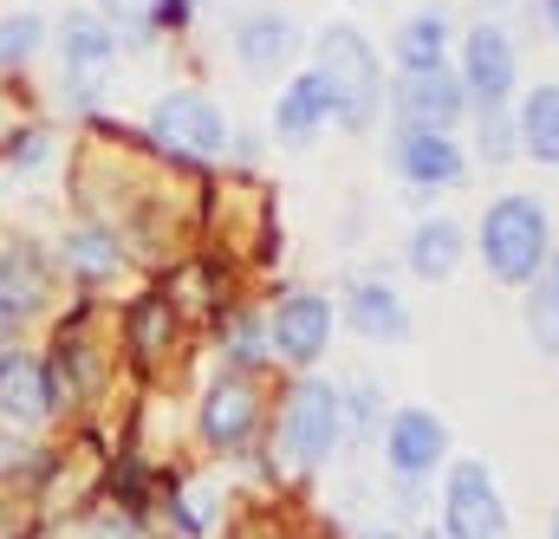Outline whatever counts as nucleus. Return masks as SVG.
Returning a JSON list of instances; mask_svg holds the SVG:
<instances>
[{"label": "nucleus", "mask_w": 559, "mask_h": 539, "mask_svg": "<svg viewBox=\"0 0 559 539\" xmlns=\"http://www.w3.org/2000/svg\"><path fill=\"white\" fill-rule=\"evenodd\" d=\"M514 124H508V118H495V111H481V156H488V163H501V156H508V149H514Z\"/></svg>", "instance_id": "28"}, {"label": "nucleus", "mask_w": 559, "mask_h": 539, "mask_svg": "<svg viewBox=\"0 0 559 539\" xmlns=\"http://www.w3.org/2000/svg\"><path fill=\"white\" fill-rule=\"evenodd\" d=\"M332 338V306L319 292H286L267 319V345H274L286 364H312Z\"/></svg>", "instance_id": "6"}, {"label": "nucleus", "mask_w": 559, "mask_h": 539, "mask_svg": "<svg viewBox=\"0 0 559 539\" xmlns=\"http://www.w3.org/2000/svg\"><path fill=\"white\" fill-rule=\"evenodd\" d=\"M222 351L241 358V364H254V358L267 351V338H261V325H254L248 312H235V319H222Z\"/></svg>", "instance_id": "25"}, {"label": "nucleus", "mask_w": 559, "mask_h": 539, "mask_svg": "<svg viewBox=\"0 0 559 539\" xmlns=\"http://www.w3.org/2000/svg\"><path fill=\"white\" fill-rule=\"evenodd\" d=\"M280 435H286V455L293 462H325L332 455V442L345 435V391H332V384H299L286 409H280Z\"/></svg>", "instance_id": "3"}, {"label": "nucleus", "mask_w": 559, "mask_h": 539, "mask_svg": "<svg viewBox=\"0 0 559 539\" xmlns=\"http://www.w3.org/2000/svg\"><path fill=\"white\" fill-rule=\"evenodd\" d=\"M554 292H559V267H554Z\"/></svg>", "instance_id": "34"}, {"label": "nucleus", "mask_w": 559, "mask_h": 539, "mask_svg": "<svg viewBox=\"0 0 559 539\" xmlns=\"http://www.w3.org/2000/svg\"><path fill=\"white\" fill-rule=\"evenodd\" d=\"M150 131L163 136L176 156H222L228 149V118L202 98V92H169L150 111Z\"/></svg>", "instance_id": "5"}, {"label": "nucleus", "mask_w": 559, "mask_h": 539, "mask_svg": "<svg viewBox=\"0 0 559 539\" xmlns=\"http://www.w3.org/2000/svg\"><path fill=\"white\" fill-rule=\"evenodd\" d=\"M39 39H46V20H39V13H13V20H0V65H20Z\"/></svg>", "instance_id": "23"}, {"label": "nucleus", "mask_w": 559, "mask_h": 539, "mask_svg": "<svg viewBox=\"0 0 559 539\" xmlns=\"http://www.w3.org/2000/svg\"><path fill=\"white\" fill-rule=\"evenodd\" d=\"M7 462H13V448H7V435H0V468H7Z\"/></svg>", "instance_id": "32"}, {"label": "nucleus", "mask_w": 559, "mask_h": 539, "mask_svg": "<svg viewBox=\"0 0 559 539\" xmlns=\"http://www.w3.org/2000/svg\"><path fill=\"white\" fill-rule=\"evenodd\" d=\"M345 312H352V325L365 332V338H378V345H397V338H411V306L384 286V279H352V292H345Z\"/></svg>", "instance_id": "11"}, {"label": "nucleus", "mask_w": 559, "mask_h": 539, "mask_svg": "<svg viewBox=\"0 0 559 539\" xmlns=\"http://www.w3.org/2000/svg\"><path fill=\"white\" fill-rule=\"evenodd\" d=\"M462 261V228L455 221H417V235H411V267L423 279H442V273H455Z\"/></svg>", "instance_id": "18"}, {"label": "nucleus", "mask_w": 559, "mask_h": 539, "mask_svg": "<svg viewBox=\"0 0 559 539\" xmlns=\"http://www.w3.org/2000/svg\"><path fill=\"white\" fill-rule=\"evenodd\" d=\"M176 520H182L189 534H202V527L215 520V501H209V488H202V481H189V488L176 494Z\"/></svg>", "instance_id": "27"}, {"label": "nucleus", "mask_w": 559, "mask_h": 539, "mask_svg": "<svg viewBox=\"0 0 559 539\" xmlns=\"http://www.w3.org/2000/svg\"><path fill=\"white\" fill-rule=\"evenodd\" d=\"M554 539H559V514H554Z\"/></svg>", "instance_id": "35"}, {"label": "nucleus", "mask_w": 559, "mask_h": 539, "mask_svg": "<svg viewBox=\"0 0 559 539\" xmlns=\"http://www.w3.org/2000/svg\"><path fill=\"white\" fill-rule=\"evenodd\" d=\"M481 261L501 286H527L547 261V208L534 195H501L481 215Z\"/></svg>", "instance_id": "2"}, {"label": "nucleus", "mask_w": 559, "mask_h": 539, "mask_svg": "<svg viewBox=\"0 0 559 539\" xmlns=\"http://www.w3.org/2000/svg\"><path fill=\"white\" fill-rule=\"evenodd\" d=\"M521 149L534 156V163H559V85H540V92H527V105H521Z\"/></svg>", "instance_id": "16"}, {"label": "nucleus", "mask_w": 559, "mask_h": 539, "mask_svg": "<svg viewBox=\"0 0 559 539\" xmlns=\"http://www.w3.org/2000/svg\"><path fill=\"white\" fill-rule=\"evenodd\" d=\"M397 52H404L411 72L442 65V52H449V20H442V13H411L404 33H397Z\"/></svg>", "instance_id": "19"}, {"label": "nucleus", "mask_w": 559, "mask_h": 539, "mask_svg": "<svg viewBox=\"0 0 559 539\" xmlns=\"http://www.w3.org/2000/svg\"><path fill=\"white\" fill-rule=\"evenodd\" d=\"M371 539H397V534H371Z\"/></svg>", "instance_id": "33"}, {"label": "nucleus", "mask_w": 559, "mask_h": 539, "mask_svg": "<svg viewBox=\"0 0 559 539\" xmlns=\"http://www.w3.org/2000/svg\"><path fill=\"white\" fill-rule=\"evenodd\" d=\"M540 20L554 26V39H559V0H540Z\"/></svg>", "instance_id": "31"}, {"label": "nucleus", "mask_w": 559, "mask_h": 539, "mask_svg": "<svg viewBox=\"0 0 559 539\" xmlns=\"http://www.w3.org/2000/svg\"><path fill=\"white\" fill-rule=\"evenodd\" d=\"M442 527H449V539H501L508 534V514H501L488 462H455L449 501H442Z\"/></svg>", "instance_id": "4"}, {"label": "nucleus", "mask_w": 559, "mask_h": 539, "mask_svg": "<svg viewBox=\"0 0 559 539\" xmlns=\"http://www.w3.org/2000/svg\"><path fill=\"white\" fill-rule=\"evenodd\" d=\"M319 79L332 92V111L352 131H371L378 98H384V79H378V52H371V39L358 26H325L319 33Z\"/></svg>", "instance_id": "1"}, {"label": "nucleus", "mask_w": 559, "mask_h": 539, "mask_svg": "<svg viewBox=\"0 0 559 539\" xmlns=\"http://www.w3.org/2000/svg\"><path fill=\"white\" fill-rule=\"evenodd\" d=\"M397 163H404V176L417 189H455L462 182V149L436 131H404L397 136Z\"/></svg>", "instance_id": "12"}, {"label": "nucleus", "mask_w": 559, "mask_h": 539, "mask_svg": "<svg viewBox=\"0 0 559 539\" xmlns=\"http://www.w3.org/2000/svg\"><path fill=\"white\" fill-rule=\"evenodd\" d=\"M169 319H176V306L156 292V299H143L138 312H131V351H138L143 364H156L163 358V345H169Z\"/></svg>", "instance_id": "21"}, {"label": "nucleus", "mask_w": 559, "mask_h": 539, "mask_svg": "<svg viewBox=\"0 0 559 539\" xmlns=\"http://www.w3.org/2000/svg\"><path fill=\"white\" fill-rule=\"evenodd\" d=\"M462 92L481 98V111H495L508 92H514V46L501 26H475L468 46H462Z\"/></svg>", "instance_id": "8"}, {"label": "nucleus", "mask_w": 559, "mask_h": 539, "mask_svg": "<svg viewBox=\"0 0 559 539\" xmlns=\"http://www.w3.org/2000/svg\"><path fill=\"white\" fill-rule=\"evenodd\" d=\"M345 397H352V416H358V429H371V409H378V391H371V384H352Z\"/></svg>", "instance_id": "30"}, {"label": "nucleus", "mask_w": 559, "mask_h": 539, "mask_svg": "<svg viewBox=\"0 0 559 539\" xmlns=\"http://www.w3.org/2000/svg\"><path fill=\"white\" fill-rule=\"evenodd\" d=\"M46 391H52V378H46L33 358H20V351L0 358V409H7L13 422H26V429L46 422V416H52V397H46Z\"/></svg>", "instance_id": "13"}, {"label": "nucleus", "mask_w": 559, "mask_h": 539, "mask_svg": "<svg viewBox=\"0 0 559 539\" xmlns=\"http://www.w3.org/2000/svg\"><path fill=\"white\" fill-rule=\"evenodd\" d=\"M527 332H534V345H540V351H554V358H559V292H554V286H540V292L527 299Z\"/></svg>", "instance_id": "24"}, {"label": "nucleus", "mask_w": 559, "mask_h": 539, "mask_svg": "<svg viewBox=\"0 0 559 539\" xmlns=\"http://www.w3.org/2000/svg\"><path fill=\"white\" fill-rule=\"evenodd\" d=\"M384 455H391V468L397 475H429L442 455H449V429H442V416H429V409H397L391 416V435H384Z\"/></svg>", "instance_id": "10"}, {"label": "nucleus", "mask_w": 559, "mask_h": 539, "mask_svg": "<svg viewBox=\"0 0 559 539\" xmlns=\"http://www.w3.org/2000/svg\"><path fill=\"white\" fill-rule=\"evenodd\" d=\"M325 118H332V92H325V79H319V72L293 79V85L280 92V105H274V131L286 136V143H306Z\"/></svg>", "instance_id": "14"}, {"label": "nucleus", "mask_w": 559, "mask_h": 539, "mask_svg": "<svg viewBox=\"0 0 559 539\" xmlns=\"http://www.w3.org/2000/svg\"><path fill=\"white\" fill-rule=\"evenodd\" d=\"M462 105H468V92H462V79H449L442 65H429V72H404V85H397L404 131H436V136H449V124L462 118Z\"/></svg>", "instance_id": "7"}, {"label": "nucleus", "mask_w": 559, "mask_h": 539, "mask_svg": "<svg viewBox=\"0 0 559 539\" xmlns=\"http://www.w3.org/2000/svg\"><path fill=\"white\" fill-rule=\"evenodd\" d=\"M39 299H46V267L26 248H7L0 254V325H13L20 312H33Z\"/></svg>", "instance_id": "15"}, {"label": "nucleus", "mask_w": 559, "mask_h": 539, "mask_svg": "<svg viewBox=\"0 0 559 539\" xmlns=\"http://www.w3.org/2000/svg\"><path fill=\"white\" fill-rule=\"evenodd\" d=\"M118 52V33L98 13H72L66 20V65H105Z\"/></svg>", "instance_id": "20"}, {"label": "nucleus", "mask_w": 559, "mask_h": 539, "mask_svg": "<svg viewBox=\"0 0 559 539\" xmlns=\"http://www.w3.org/2000/svg\"><path fill=\"white\" fill-rule=\"evenodd\" d=\"M0 156H7L13 169H39V163L52 156V136L39 131V124H26L20 136H7V149H0Z\"/></svg>", "instance_id": "26"}, {"label": "nucleus", "mask_w": 559, "mask_h": 539, "mask_svg": "<svg viewBox=\"0 0 559 539\" xmlns=\"http://www.w3.org/2000/svg\"><path fill=\"white\" fill-rule=\"evenodd\" d=\"M66 261H72L79 273H92V279H98V273L118 267V241H111L105 228H79V235H66Z\"/></svg>", "instance_id": "22"}, {"label": "nucleus", "mask_w": 559, "mask_h": 539, "mask_svg": "<svg viewBox=\"0 0 559 539\" xmlns=\"http://www.w3.org/2000/svg\"><path fill=\"white\" fill-rule=\"evenodd\" d=\"M235 52H241V65H254V72H274L280 59L293 52V26H286L280 13H254V20H241V33H235Z\"/></svg>", "instance_id": "17"}, {"label": "nucleus", "mask_w": 559, "mask_h": 539, "mask_svg": "<svg viewBox=\"0 0 559 539\" xmlns=\"http://www.w3.org/2000/svg\"><path fill=\"white\" fill-rule=\"evenodd\" d=\"M254 429H261V391H254L248 378L209 384V397H202V435H209L215 448H248Z\"/></svg>", "instance_id": "9"}, {"label": "nucleus", "mask_w": 559, "mask_h": 539, "mask_svg": "<svg viewBox=\"0 0 559 539\" xmlns=\"http://www.w3.org/2000/svg\"><path fill=\"white\" fill-rule=\"evenodd\" d=\"M189 20V0H150V26H163V33H176Z\"/></svg>", "instance_id": "29"}]
</instances>
